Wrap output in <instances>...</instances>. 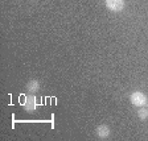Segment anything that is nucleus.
<instances>
[{"mask_svg":"<svg viewBox=\"0 0 148 141\" xmlns=\"http://www.w3.org/2000/svg\"><path fill=\"white\" fill-rule=\"evenodd\" d=\"M106 7L111 12H122L124 8V0H106Z\"/></svg>","mask_w":148,"mask_h":141,"instance_id":"7ed1b4c3","label":"nucleus"},{"mask_svg":"<svg viewBox=\"0 0 148 141\" xmlns=\"http://www.w3.org/2000/svg\"><path fill=\"white\" fill-rule=\"evenodd\" d=\"M27 90L28 92H31V94H36L38 90H40V82L36 79H32L27 83Z\"/></svg>","mask_w":148,"mask_h":141,"instance_id":"39448f33","label":"nucleus"},{"mask_svg":"<svg viewBox=\"0 0 148 141\" xmlns=\"http://www.w3.org/2000/svg\"><path fill=\"white\" fill-rule=\"evenodd\" d=\"M95 133L102 140H103V138H107L108 136H110V128H108L107 125H99V127H97Z\"/></svg>","mask_w":148,"mask_h":141,"instance_id":"20e7f679","label":"nucleus"},{"mask_svg":"<svg viewBox=\"0 0 148 141\" xmlns=\"http://www.w3.org/2000/svg\"><path fill=\"white\" fill-rule=\"evenodd\" d=\"M138 116H139V119L140 120L148 119V107H139Z\"/></svg>","mask_w":148,"mask_h":141,"instance_id":"423d86ee","label":"nucleus"},{"mask_svg":"<svg viewBox=\"0 0 148 141\" xmlns=\"http://www.w3.org/2000/svg\"><path fill=\"white\" fill-rule=\"evenodd\" d=\"M145 106H147V107H148V101H147V104H145Z\"/></svg>","mask_w":148,"mask_h":141,"instance_id":"0eeeda50","label":"nucleus"},{"mask_svg":"<svg viewBox=\"0 0 148 141\" xmlns=\"http://www.w3.org/2000/svg\"><path fill=\"white\" fill-rule=\"evenodd\" d=\"M23 107L27 112H33L37 108V99L34 95H25L24 101H23Z\"/></svg>","mask_w":148,"mask_h":141,"instance_id":"f03ea898","label":"nucleus"},{"mask_svg":"<svg viewBox=\"0 0 148 141\" xmlns=\"http://www.w3.org/2000/svg\"><path fill=\"white\" fill-rule=\"evenodd\" d=\"M130 101L132 103L135 107H143V106L147 104L148 98L144 92L142 91H134L131 95H130Z\"/></svg>","mask_w":148,"mask_h":141,"instance_id":"f257e3e1","label":"nucleus"}]
</instances>
